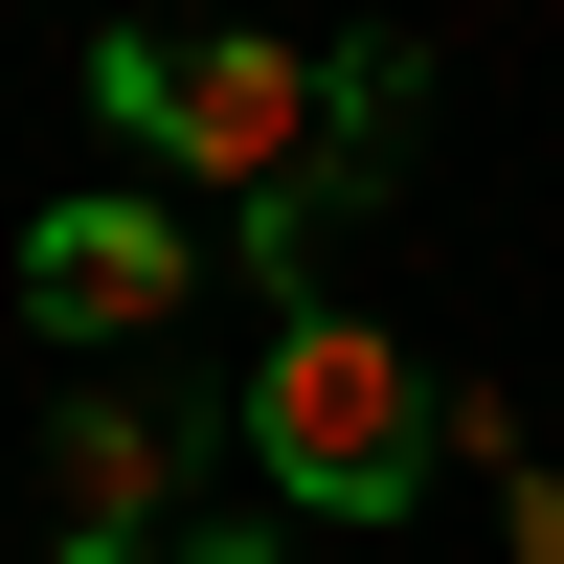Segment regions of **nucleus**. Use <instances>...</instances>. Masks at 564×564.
<instances>
[{
	"label": "nucleus",
	"instance_id": "nucleus-1",
	"mask_svg": "<svg viewBox=\"0 0 564 564\" xmlns=\"http://www.w3.org/2000/svg\"><path fill=\"white\" fill-rule=\"evenodd\" d=\"M430 406H452V384H430V361L384 339V316L294 294V316H271V361H249V406H226V430L271 452V497H294V520H406V497L452 475V452H430Z\"/></svg>",
	"mask_w": 564,
	"mask_h": 564
},
{
	"label": "nucleus",
	"instance_id": "nucleus-2",
	"mask_svg": "<svg viewBox=\"0 0 564 564\" xmlns=\"http://www.w3.org/2000/svg\"><path fill=\"white\" fill-rule=\"evenodd\" d=\"M90 113L113 135H159L181 181H226V204H339V68H294V45H181V23H135V45H90Z\"/></svg>",
	"mask_w": 564,
	"mask_h": 564
},
{
	"label": "nucleus",
	"instance_id": "nucleus-3",
	"mask_svg": "<svg viewBox=\"0 0 564 564\" xmlns=\"http://www.w3.org/2000/svg\"><path fill=\"white\" fill-rule=\"evenodd\" d=\"M181 294H204V226H181V204H135V181H90V204H45L23 226V316H45V339H159V316Z\"/></svg>",
	"mask_w": 564,
	"mask_h": 564
},
{
	"label": "nucleus",
	"instance_id": "nucleus-4",
	"mask_svg": "<svg viewBox=\"0 0 564 564\" xmlns=\"http://www.w3.org/2000/svg\"><path fill=\"white\" fill-rule=\"evenodd\" d=\"M497 564H564V475H497Z\"/></svg>",
	"mask_w": 564,
	"mask_h": 564
},
{
	"label": "nucleus",
	"instance_id": "nucleus-5",
	"mask_svg": "<svg viewBox=\"0 0 564 564\" xmlns=\"http://www.w3.org/2000/svg\"><path fill=\"white\" fill-rule=\"evenodd\" d=\"M181 564H294V542H181Z\"/></svg>",
	"mask_w": 564,
	"mask_h": 564
}]
</instances>
